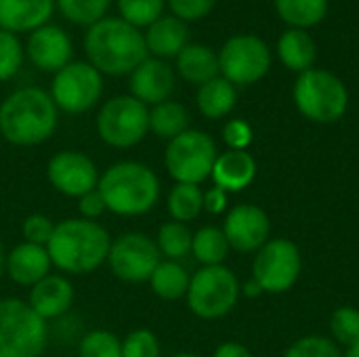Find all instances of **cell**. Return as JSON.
Returning a JSON list of instances; mask_svg holds the SVG:
<instances>
[{
	"mask_svg": "<svg viewBox=\"0 0 359 357\" xmlns=\"http://www.w3.org/2000/svg\"><path fill=\"white\" fill-rule=\"evenodd\" d=\"M111 236L97 223L82 217L55 223V231L46 244L53 267L69 276L97 271L109 255Z\"/></svg>",
	"mask_w": 359,
	"mask_h": 357,
	"instance_id": "cell-1",
	"label": "cell"
},
{
	"mask_svg": "<svg viewBox=\"0 0 359 357\" xmlns=\"http://www.w3.org/2000/svg\"><path fill=\"white\" fill-rule=\"evenodd\" d=\"M84 50L88 63L103 76H130L149 53L143 32L120 17H103L86 29Z\"/></svg>",
	"mask_w": 359,
	"mask_h": 357,
	"instance_id": "cell-2",
	"label": "cell"
},
{
	"mask_svg": "<svg viewBox=\"0 0 359 357\" xmlns=\"http://www.w3.org/2000/svg\"><path fill=\"white\" fill-rule=\"evenodd\" d=\"M59 109L38 86H23L0 103V137L17 147L44 143L57 128Z\"/></svg>",
	"mask_w": 359,
	"mask_h": 357,
	"instance_id": "cell-3",
	"label": "cell"
},
{
	"mask_svg": "<svg viewBox=\"0 0 359 357\" xmlns=\"http://www.w3.org/2000/svg\"><path fill=\"white\" fill-rule=\"evenodd\" d=\"M105 208L120 217H141L160 200V179L143 162L122 160L103 170L97 185Z\"/></svg>",
	"mask_w": 359,
	"mask_h": 357,
	"instance_id": "cell-4",
	"label": "cell"
},
{
	"mask_svg": "<svg viewBox=\"0 0 359 357\" xmlns=\"http://www.w3.org/2000/svg\"><path fill=\"white\" fill-rule=\"evenodd\" d=\"M292 99L297 109L318 124H332L341 120L349 107V90L345 82L337 74L318 67L299 74Z\"/></svg>",
	"mask_w": 359,
	"mask_h": 357,
	"instance_id": "cell-5",
	"label": "cell"
},
{
	"mask_svg": "<svg viewBox=\"0 0 359 357\" xmlns=\"http://www.w3.org/2000/svg\"><path fill=\"white\" fill-rule=\"evenodd\" d=\"M48 341L46 322L21 299H0V357H40Z\"/></svg>",
	"mask_w": 359,
	"mask_h": 357,
	"instance_id": "cell-6",
	"label": "cell"
},
{
	"mask_svg": "<svg viewBox=\"0 0 359 357\" xmlns=\"http://www.w3.org/2000/svg\"><path fill=\"white\" fill-rule=\"evenodd\" d=\"M240 292L242 286L236 274L225 265H215L200 267L191 276L185 297L194 316L200 320H219L236 307Z\"/></svg>",
	"mask_w": 359,
	"mask_h": 357,
	"instance_id": "cell-7",
	"label": "cell"
},
{
	"mask_svg": "<svg viewBox=\"0 0 359 357\" xmlns=\"http://www.w3.org/2000/svg\"><path fill=\"white\" fill-rule=\"evenodd\" d=\"M97 133L109 147H135L149 133V107L133 95L111 97L97 114Z\"/></svg>",
	"mask_w": 359,
	"mask_h": 357,
	"instance_id": "cell-8",
	"label": "cell"
},
{
	"mask_svg": "<svg viewBox=\"0 0 359 357\" xmlns=\"http://www.w3.org/2000/svg\"><path fill=\"white\" fill-rule=\"evenodd\" d=\"M217 156V143L208 133L187 128L168 141L164 151V166L177 183L200 185L212 175Z\"/></svg>",
	"mask_w": 359,
	"mask_h": 357,
	"instance_id": "cell-9",
	"label": "cell"
},
{
	"mask_svg": "<svg viewBox=\"0 0 359 357\" xmlns=\"http://www.w3.org/2000/svg\"><path fill=\"white\" fill-rule=\"evenodd\" d=\"M50 99L59 112L69 116L93 109L103 95V76L88 61H69L50 84Z\"/></svg>",
	"mask_w": 359,
	"mask_h": 357,
	"instance_id": "cell-10",
	"label": "cell"
},
{
	"mask_svg": "<svg viewBox=\"0 0 359 357\" xmlns=\"http://www.w3.org/2000/svg\"><path fill=\"white\" fill-rule=\"evenodd\" d=\"M269 67L271 50L255 34L231 36L219 50V72L233 86H248L263 80Z\"/></svg>",
	"mask_w": 359,
	"mask_h": 357,
	"instance_id": "cell-11",
	"label": "cell"
},
{
	"mask_svg": "<svg viewBox=\"0 0 359 357\" xmlns=\"http://www.w3.org/2000/svg\"><path fill=\"white\" fill-rule=\"evenodd\" d=\"M303 269L301 250L294 242L286 238L267 240L252 261V280L261 286L263 292L282 295L288 292Z\"/></svg>",
	"mask_w": 359,
	"mask_h": 357,
	"instance_id": "cell-12",
	"label": "cell"
},
{
	"mask_svg": "<svg viewBox=\"0 0 359 357\" xmlns=\"http://www.w3.org/2000/svg\"><path fill=\"white\" fill-rule=\"evenodd\" d=\"M160 250L156 246V240H151L147 234L141 231H126L111 240L107 265L116 278L130 284L149 282L154 269L160 263Z\"/></svg>",
	"mask_w": 359,
	"mask_h": 357,
	"instance_id": "cell-13",
	"label": "cell"
},
{
	"mask_svg": "<svg viewBox=\"0 0 359 357\" xmlns=\"http://www.w3.org/2000/svg\"><path fill=\"white\" fill-rule=\"evenodd\" d=\"M48 183L67 198H82L84 194L97 189L99 185V168L97 164L82 151L63 149L57 151L46 164Z\"/></svg>",
	"mask_w": 359,
	"mask_h": 357,
	"instance_id": "cell-14",
	"label": "cell"
},
{
	"mask_svg": "<svg viewBox=\"0 0 359 357\" xmlns=\"http://www.w3.org/2000/svg\"><path fill=\"white\" fill-rule=\"evenodd\" d=\"M269 217L257 204L233 206L223 223V234L229 242V248L238 252H257L269 240Z\"/></svg>",
	"mask_w": 359,
	"mask_h": 357,
	"instance_id": "cell-15",
	"label": "cell"
},
{
	"mask_svg": "<svg viewBox=\"0 0 359 357\" xmlns=\"http://www.w3.org/2000/svg\"><path fill=\"white\" fill-rule=\"evenodd\" d=\"M175 86H177L175 69L164 59H156V57H147L128 76L130 95L141 103H145L147 107L168 101Z\"/></svg>",
	"mask_w": 359,
	"mask_h": 357,
	"instance_id": "cell-16",
	"label": "cell"
},
{
	"mask_svg": "<svg viewBox=\"0 0 359 357\" xmlns=\"http://www.w3.org/2000/svg\"><path fill=\"white\" fill-rule=\"evenodd\" d=\"M25 55L38 69L57 74L72 61V38L63 27L46 23L29 34L25 42Z\"/></svg>",
	"mask_w": 359,
	"mask_h": 357,
	"instance_id": "cell-17",
	"label": "cell"
},
{
	"mask_svg": "<svg viewBox=\"0 0 359 357\" xmlns=\"http://www.w3.org/2000/svg\"><path fill=\"white\" fill-rule=\"evenodd\" d=\"M74 303V286L61 274H48L38 284L32 286L27 305L44 320H57L69 311Z\"/></svg>",
	"mask_w": 359,
	"mask_h": 357,
	"instance_id": "cell-18",
	"label": "cell"
},
{
	"mask_svg": "<svg viewBox=\"0 0 359 357\" xmlns=\"http://www.w3.org/2000/svg\"><path fill=\"white\" fill-rule=\"evenodd\" d=\"M50 257L46 246L21 242L17 244L4 261V271L19 286H34L50 274Z\"/></svg>",
	"mask_w": 359,
	"mask_h": 357,
	"instance_id": "cell-19",
	"label": "cell"
},
{
	"mask_svg": "<svg viewBox=\"0 0 359 357\" xmlns=\"http://www.w3.org/2000/svg\"><path fill=\"white\" fill-rule=\"evenodd\" d=\"M55 0H0V29L11 34L34 32L48 23Z\"/></svg>",
	"mask_w": 359,
	"mask_h": 357,
	"instance_id": "cell-20",
	"label": "cell"
},
{
	"mask_svg": "<svg viewBox=\"0 0 359 357\" xmlns=\"http://www.w3.org/2000/svg\"><path fill=\"white\" fill-rule=\"evenodd\" d=\"M147 53L156 59L177 57L189 44V27L175 15H162L143 32Z\"/></svg>",
	"mask_w": 359,
	"mask_h": 357,
	"instance_id": "cell-21",
	"label": "cell"
},
{
	"mask_svg": "<svg viewBox=\"0 0 359 357\" xmlns=\"http://www.w3.org/2000/svg\"><path fill=\"white\" fill-rule=\"evenodd\" d=\"M257 177V162L248 151L227 149L217 156L210 179L227 194L246 189Z\"/></svg>",
	"mask_w": 359,
	"mask_h": 357,
	"instance_id": "cell-22",
	"label": "cell"
},
{
	"mask_svg": "<svg viewBox=\"0 0 359 357\" xmlns=\"http://www.w3.org/2000/svg\"><path fill=\"white\" fill-rule=\"evenodd\" d=\"M177 74L189 84H206L208 80L221 76L219 55L206 44H187L177 57Z\"/></svg>",
	"mask_w": 359,
	"mask_h": 357,
	"instance_id": "cell-23",
	"label": "cell"
},
{
	"mask_svg": "<svg viewBox=\"0 0 359 357\" xmlns=\"http://www.w3.org/2000/svg\"><path fill=\"white\" fill-rule=\"evenodd\" d=\"M316 55H318L316 40L311 38V34L307 29L290 27L278 40L280 61L284 63V67H288L297 74L311 69L316 63Z\"/></svg>",
	"mask_w": 359,
	"mask_h": 357,
	"instance_id": "cell-24",
	"label": "cell"
},
{
	"mask_svg": "<svg viewBox=\"0 0 359 357\" xmlns=\"http://www.w3.org/2000/svg\"><path fill=\"white\" fill-rule=\"evenodd\" d=\"M236 103H238V90L223 76H217L208 80L206 84L198 86L196 105L204 118H210V120L225 118L233 112Z\"/></svg>",
	"mask_w": 359,
	"mask_h": 357,
	"instance_id": "cell-25",
	"label": "cell"
},
{
	"mask_svg": "<svg viewBox=\"0 0 359 357\" xmlns=\"http://www.w3.org/2000/svg\"><path fill=\"white\" fill-rule=\"evenodd\" d=\"M189 126V112L179 101H164L149 109V130L164 141H172Z\"/></svg>",
	"mask_w": 359,
	"mask_h": 357,
	"instance_id": "cell-26",
	"label": "cell"
},
{
	"mask_svg": "<svg viewBox=\"0 0 359 357\" xmlns=\"http://www.w3.org/2000/svg\"><path fill=\"white\" fill-rule=\"evenodd\" d=\"M191 276L179 261H160L158 267L154 269L149 284L156 297L164 301H177L187 295Z\"/></svg>",
	"mask_w": 359,
	"mask_h": 357,
	"instance_id": "cell-27",
	"label": "cell"
},
{
	"mask_svg": "<svg viewBox=\"0 0 359 357\" xmlns=\"http://www.w3.org/2000/svg\"><path fill=\"white\" fill-rule=\"evenodd\" d=\"M276 11L290 27H313L328 15V0H273Z\"/></svg>",
	"mask_w": 359,
	"mask_h": 357,
	"instance_id": "cell-28",
	"label": "cell"
},
{
	"mask_svg": "<svg viewBox=\"0 0 359 357\" xmlns=\"http://www.w3.org/2000/svg\"><path fill=\"white\" fill-rule=\"evenodd\" d=\"M229 250H231L229 242H227L223 229H219V227L208 225V227H202L194 234L191 255L198 263H202V267L223 265Z\"/></svg>",
	"mask_w": 359,
	"mask_h": 357,
	"instance_id": "cell-29",
	"label": "cell"
},
{
	"mask_svg": "<svg viewBox=\"0 0 359 357\" xmlns=\"http://www.w3.org/2000/svg\"><path fill=\"white\" fill-rule=\"evenodd\" d=\"M166 208H168V215L172 217V221L187 225L189 221L198 219L200 213L204 210L202 187L191 185V183H175V187L168 194Z\"/></svg>",
	"mask_w": 359,
	"mask_h": 357,
	"instance_id": "cell-30",
	"label": "cell"
},
{
	"mask_svg": "<svg viewBox=\"0 0 359 357\" xmlns=\"http://www.w3.org/2000/svg\"><path fill=\"white\" fill-rule=\"evenodd\" d=\"M191 242H194V234L185 223L179 221L162 223L156 236V246L160 250V257H166L168 261H181L187 255H191Z\"/></svg>",
	"mask_w": 359,
	"mask_h": 357,
	"instance_id": "cell-31",
	"label": "cell"
},
{
	"mask_svg": "<svg viewBox=\"0 0 359 357\" xmlns=\"http://www.w3.org/2000/svg\"><path fill=\"white\" fill-rule=\"evenodd\" d=\"M111 0H55L57 11L76 25L90 27L101 21L109 8Z\"/></svg>",
	"mask_w": 359,
	"mask_h": 357,
	"instance_id": "cell-32",
	"label": "cell"
},
{
	"mask_svg": "<svg viewBox=\"0 0 359 357\" xmlns=\"http://www.w3.org/2000/svg\"><path fill=\"white\" fill-rule=\"evenodd\" d=\"M164 6L166 0H118L120 19L137 29L158 21L164 15Z\"/></svg>",
	"mask_w": 359,
	"mask_h": 357,
	"instance_id": "cell-33",
	"label": "cell"
},
{
	"mask_svg": "<svg viewBox=\"0 0 359 357\" xmlns=\"http://www.w3.org/2000/svg\"><path fill=\"white\" fill-rule=\"evenodd\" d=\"M330 335L339 347L351 349L359 343V309L339 307L330 318Z\"/></svg>",
	"mask_w": 359,
	"mask_h": 357,
	"instance_id": "cell-34",
	"label": "cell"
},
{
	"mask_svg": "<svg viewBox=\"0 0 359 357\" xmlns=\"http://www.w3.org/2000/svg\"><path fill=\"white\" fill-rule=\"evenodd\" d=\"M78 357H122V341L109 330H90L78 343Z\"/></svg>",
	"mask_w": 359,
	"mask_h": 357,
	"instance_id": "cell-35",
	"label": "cell"
},
{
	"mask_svg": "<svg viewBox=\"0 0 359 357\" xmlns=\"http://www.w3.org/2000/svg\"><path fill=\"white\" fill-rule=\"evenodd\" d=\"M25 48L19 38L11 32L0 29V82L11 80L23 63Z\"/></svg>",
	"mask_w": 359,
	"mask_h": 357,
	"instance_id": "cell-36",
	"label": "cell"
},
{
	"mask_svg": "<svg viewBox=\"0 0 359 357\" xmlns=\"http://www.w3.org/2000/svg\"><path fill=\"white\" fill-rule=\"evenodd\" d=\"M284 357H343L341 347L322 335H309L294 341Z\"/></svg>",
	"mask_w": 359,
	"mask_h": 357,
	"instance_id": "cell-37",
	"label": "cell"
},
{
	"mask_svg": "<svg viewBox=\"0 0 359 357\" xmlns=\"http://www.w3.org/2000/svg\"><path fill=\"white\" fill-rule=\"evenodd\" d=\"M160 341L151 330L139 328L122 339V357H160Z\"/></svg>",
	"mask_w": 359,
	"mask_h": 357,
	"instance_id": "cell-38",
	"label": "cell"
},
{
	"mask_svg": "<svg viewBox=\"0 0 359 357\" xmlns=\"http://www.w3.org/2000/svg\"><path fill=\"white\" fill-rule=\"evenodd\" d=\"M55 231V223L50 217L34 213L29 217H25L23 225H21V234L25 238V242L29 244H38V246H46L50 236Z\"/></svg>",
	"mask_w": 359,
	"mask_h": 357,
	"instance_id": "cell-39",
	"label": "cell"
},
{
	"mask_svg": "<svg viewBox=\"0 0 359 357\" xmlns=\"http://www.w3.org/2000/svg\"><path fill=\"white\" fill-rule=\"evenodd\" d=\"M170 13L181 21H198L210 15L217 0H166Z\"/></svg>",
	"mask_w": 359,
	"mask_h": 357,
	"instance_id": "cell-40",
	"label": "cell"
},
{
	"mask_svg": "<svg viewBox=\"0 0 359 357\" xmlns=\"http://www.w3.org/2000/svg\"><path fill=\"white\" fill-rule=\"evenodd\" d=\"M252 137H255L252 126L242 118H233L223 126V141L229 149L246 151L248 145L252 143Z\"/></svg>",
	"mask_w": 359,
	"mask_h": 357,
	"instance_id": "cell-41",
	"label": "cell"
},
{
	"mask_svg": "<svg viewBox=\"0 0 359 357\" xmlns=\"http://www.w3.org/2000/svg\"><path fill=\"white\" fill-rule=\"evenodd\" d=\"M105 202L99 194V189H93L88 194H84L82 198H78V213L82 219H88V221H97L103 213H105Z\"/></svg>",
	"mask_w": 359,
	"mask_h": 357,
	"instance_id": "cell-42",
	"label": "cell"
},
{
	"mask_svg": "<svg viewBox=\"0 0 359 357\" xmlns=\"http://www.w3.org/2000/svg\"><path fill=\"white\" fill-rule=\"evenodd\" d=\"M227 191H223L221 187H210L208 191H204V210L210 215H221L227 210Z\"/></svg>",
	"mask_w": 359,
	"mask_h": 357,
	"instance_id": "cell-43",
	"label": "cell"
},
{
	"mask_svg": "<svg viewBox=\"0 0 359 357\" xmlns=\"http://www.w3.org/2000/svg\"><path fill=\"white\" fill-rule=\"evenodd\" d=\"M212 357H255L250 353L248 347L240 345V343H223L215 349Z\"/></svg>",
	"mask_w": 359,
	"mask_h": 357,
	"instance_id": "cell-44",
	"label": "cell"
},
{
	"mask_svg": "<svg viewBox=\"0 0 359 357\" xmlns=\"http://www.w3.org/2000/svg\"><path fill=\"white\" fill-rule=\"evenodd\" d=\"M242 290H244V295H246V297H259V295H263L261 286H259V284H257L255 280L246 282V286H244Z\"/></svg>",
	"mask_w": 359,
	"mask_h": 357,
	"instance_id": "cell-45",
	"label": "cell"
},
{
	"mask_svg": "<svg viewBox=\"0 0 359 357\" xmlns=\"http://www.w3.org/2000/svg\"><path fill=\"white\" fill-rule=\"evenodd\" d=\"M4 261H6V255H4V248H2V242H0V278L4 274Z\"/></svg>",
	"mask_w": 359,
	"mask_h": 357,
	"instance_id": "cell-46",
	"label": "cell"
},
{
	"mask_svg": "<svg viewBox=\"0 0 359 357\" xmlns=\"http://www.w3.org/2000/svg\"><path fill=\"white\" fill-rule=\"evenodd\" d=\"M343 357H359V343H358V345H355V347L347 349V351L343 353Z\"/></svg>",
	"mask_w": 359,
	"mask_h": 357,
	"instance_id": "cell-47",
	"label": "cell"
},
{
	"mask_svg": "<svg viewBox=\"0 0 359 357\" xmlns=\"http://www.w3.org/2000/svg\"><path fill=\"white\" fill-rule=\"evenodd\" d=\"M170 357H200V356H196V353H189V351H181V353H175V356H170Z\"/></svg>",
	"mask_w": 359,
	"mask_h": 357,
	"instance_id": "cell-48",
	"label": "cell"
}]
</instances>
